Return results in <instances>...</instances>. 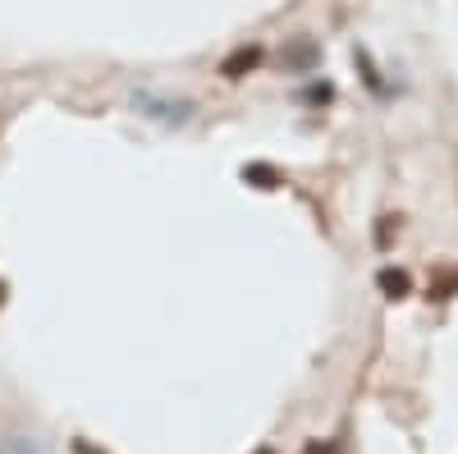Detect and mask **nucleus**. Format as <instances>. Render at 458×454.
I'll return each mask as SVG.
<instances>
[{"label":"nucleus","mask_w":458,"mask_h":454,"mask_svg":"<svg viewBox=\"0 0 458 454\" xmlns=\"http://www.w3.org/2000/svg\"><path fill=\"white\" fill-rule=\"evenodd\" d=\"M376 285H380V294H386V298H408V289H412L408 271H399V267H380L376 271Z\"/></svg>","instance_id":"nucleus-4"},{"label":"nucleus","mask_w":458,"mask_h":454,"mask_svg":"<svg viewBox=\"0 0 458 454\" xmlns=\"http://www.w3.org/2000/svg\"><path fill=\"white\" fill-rule=\"evenodd\" d=\"M454 289H458V271L449 267V271H440V276L431 280V289H427V298H436V303H445V298H454Z\"/></svg>","instance_id":"nucleus-8"},{"label":"nucleus","mask_w":458,"mask_h":454,"mask_svg":"<svg viewBox=\"0 0 458 454\" xmlns=\"http://www.w3.org/2000/svg\"><path fill=\"white\" fill-rule=\"evenodd\" d=\"M321 64V42L312 37H293V42L280 47V69L284 73H312Z\"/></svg>","instance_id":"nucleus-2"},{"label":"nucleus","mask_w":458,"mask_h":454,"mask_svg":"<svg viewBox=\"0 0 458 454\" xmlns=\"http://www.w3.org/2000/svg\"><path fill=\"white\" fill-rule=\"evenodd\" d=\"M73 454H106V450H97L92 441H73Z\"/></svg>","instance_id":"nucleus-10"},{"label":"nucleus","mask_w":458,"mask_h":454,"mask_svg":"<svg viewBox=\"0 0 458 454\" xmlns=\"http://www.w3.org/2000/svg\"><path fill=\"white\" fill-rule=\"evenodd\" d=\"M129 106L138 110L142 120L161 124V129H183L188 120L198 116V101H188V97H170V92H157V88H138V92L129 97Z\"/></svg>","instance_id":"nucleus-1"},{"label":"nucleus","mask_w":458,"mask_h":454,"mask_svg":"<svg viewBox=\"0 0 458 454\" xmlns=\"http://www.w3.org/2000/svg\"><path fill=\"white\" fill-rule=\"evenodd\" d=\"M0 303H5V280H0Z\"/></svg>","instance_id":"nucleus-11"},{"label":"nucleus","mask_w":458,"mask_h":454,"mask_svg":"<svg viewBox=\"0 0 458 454\" xmlns=\"http://www.w3.org/2000/svg\"><path fill=\"white\" fill-rule=\"evenodd\" d=\"M0 454H47V445L37 436H5L0 441Z\"/></svg>","instance_id":"nucleus-7"},{"label":"nucleus","mask_w":458,"mask_h":454,"mask_svg":"<svg viewBox=\"0 0 458 454\" xmlns=\"http://www.w3.org/2000/svg\"><path fill=\"white\" fill-rule=\"evenodd\" d=\"M302 101H312V106H326V101H335V83H308L302 88Z\"/></svg>","instance_id":"nucleus-9"},{"label":"nucleus","mask_w":458,"mask_h":454,"mask_svg":"<svg viewBox=\"0 0 458 454\" xmlns=\"http://www.w3.org/2000/svg\"><path fill=\"white\" fill-rule=\"evenodd\" d=\"M261 47H234L225 60H220V79H229V83H239V79H248V73L261 64Z\"/></svg>","instance_id":"nucleus-3"},{"label":"nucleus","mask_w":458,"mask_h":454,"mask_svg":"<svg viewBox=\"0 0 458 454\" xmlns=\"http://www.w3.org/2000/svg\"><path fill=\"white\" fill-rule=\"evenodd\" d=\"M243 184L261 188V193H271V188H280V170H276V166H261V161H252V166H243Z\"/></svg>","instance_id":"nucleus-5"},{"label":"nucleus","mask_w":458,"mask_h":454,"mask_svg":"<svg viewBox=\"0 0 458 454\" xmlns=\"http://www.w3.org/2000/svg\"><path fill=\"white\" fill-rule=\"evenodd\" d=\"M353 60H358V69H362V79H367V88H371L376 97H390V88L380 83V69L371 64V56H367V51H353Z\"/></svg>","instance_id":"nucleus-6"}]
</instances>
